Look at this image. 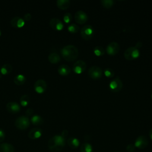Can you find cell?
<instances>
[{
    "mask_svg": "<svg viewBox=\"0 0 152 152\" xmlns=\"http://www.w3.org/2000/svg\"><path fill=\"white\" fill-rule=\"evenodd\" d=\"M148 144V140L147 137L144 135L138 136L134 142V145L136 148L139 149H144L145 148Z\"/></svg>",
    "mask_w": 152,
    "mask_h": 152,
    "instance_id": "obj_7",
    "label": "cell"
},
{
    "mask_svg": "<svg viewBox=\"0 0 152 152\" xmlns=\"http://www.w3.org/2000/svg\"><path fill=\"white\" fill-rule=\"evenodd\" d=\"M31 121L32 124L35 125H41L43 122V118L38 115H34L33 116H32L31 118Z\"/></svg>",
    "mask_w": 152,
    "mask_h": 152,
    "instance_id": "obj_24",
    "label": "cell"
},
{
    "mask_svg": "<svg viewBox=\"0 0 152 152\" xmlns=\"http://www.w3.org/2000/svg\"><path fill=\"white\" fill-rule=\"evenodd\" d=\"M94 30L90 25L84 26L80 31V34L84 40H90L93 36Z\"/></svg>",
    "mask_w": 152,
    "mask_h": 152,
    "instance_id": "obj_5",
    "label": "cell"
},
{
    "mask_svg": "<svg viewBox=\"0 0 152 152\" xmlns=\"http://www.w3.org/2000/svg\"><path fill=\"white\" fill-rule=\"evenodd\" d=\"M1 31L0 30V36H1Z\"/></svg>",
    "mask_w": 152,
    "mask_h": 152,
    "instance_id": "obj_40",
    "label": "cell"
},
{
    "mask_svg": "<svg viewBox=\"0 0 152 152\" xmlns=\"http://www.w3.org/2000/svg\"><path fill=\"white\" fill-rule=\"evenodd\" d=\"M141 46H142V43H141V42H138V43L136 44V45H135V47L137 48L138 49L140 48H141Z\"/></svg>",
    "mask_w": 152,
    "mask_h": 152,
    "instance_id": "obj_37",
    "label": "cell"
},
{
    "mask_svg": "<svg viewBox=\"0 0 152 152\" xmlns=\"http://www.w3.org/2000/svg\"><path fill=\"white\" fill-rule=\"evenodd\" d=\"M12 70V66L10 64H5L0 68V72L2 75H7L11 72Z\"/></svg>",
    "mask_w": 152,
    "mask_h": 152,
    "instance_id": "obj_22",
    "label": "cell"
},
{
    "mask_svg": "<svg viewBox=\"0 0 152 152\" xmlns=\"http://www.w3.org/2000/svg\"><path fill=\"white\" fill-rule=\"evenodd\" d=\"M74 18L77 23L80 24H83L86 23L88 20V16L85 12L81 10H79L75 12Z\"/></svg>",
    "mask_w": 152,
    "mask_h": 152,
    "instance_id": "obj_11",
    "label": "cell"
},
{
    "mask_svg": "<svg viewBox=\"0 0 152 152\" xmlns=\"http://www.w3.org/2000/svg\"><path fill=\"white\" fill-rule=\"evenodd\" d=\"M120 49L119 44L116 42H112L109 43L106 46V52L109 55H115L117 54Z\"/></svg>",
    "mask_w": 152,
    "mask_h": 152,
    "instance_id": "obj_8",
    "label": "cell"
},
{
    "mask_svg": "<svg viewBox=\"0 0 152 152\" xmlns=\"http://www.w3.org/2000/svg\"><path fill=\"white\" fill-rule=\"evenodd\" d=\"M68 131L66 129H64V130L62 131L61 135L65 138L68 135Z\"/></svg>",
    "mask_w": 152,
    "mask_h": 152,
    "instance_id": "obj_36",
    "label": "cell"
},
{
    "mask_svg": "<svg viewBox=\"0 0 152 152\" xmlns=\"http://www.w3.org/2000/svg\"><path fill=\"white\" fill-rule=\"evenodd\" d=\"M151 99H152V93H151Z\"/></svg>",
    "mask_w": 152,
    "mask_h": 152,
    "instance_id": "obj_41",
    "label": "cell"
},
{
    "mask_svg": "<svg viewBox=\"0 0 152 152\" xmlns=\"http://www.w3.org/2000/svg\"><path fill=\"white\" fill-rule=\"evenodd\" d=\"M79 26L74 23H72L70 24L68 26V30L69 32H70L71 33H76L79 30Z\"/></svg>",
    "mask_w": 152,
    "mask_h": 152,
    "instance_id": "obj_28",
    "label": "cell"
},
{
    "mask_svg": "<svg viewBox=\"0 0 152 152\" xmlns=\"http://www.w3.org/2000/svg\"><path fill=\"white\" fill-rule=\"evenodd\" d=\"M63 19H64V21L65 23L68 24V23H69L71 20H72V15L71 13H69V12H66L64 14V17H63Z\"/></svg>",
    "mask_w": 152,
    "mask_h": 152,
    "instance_id": "obj_31",
    "label": "cell"
},
{
    "mask_svg": "<svg viewBox=\"0 0 152 152\" xmlns=\"http://www.w3.org/2000/svg\"><path fill=\"white\" fill-rule=\"evenodd\" d=\"M31 18V15L30 13H26L24 15V21H29L30 20Z\"/></svg>",
    "mask_w": 152,
    "mask_h": 152,
    "instance_id": "obj_33",
    "label": "cell"
},
{
    "mask_svg": "<svg viewBox=\"0 0 152 152\" xmlns=\"http://www.w3.org/2000/svg\"><path fill=\"white\" fill-rule=\"evenodd\" d=\"M48 60L52 64H56L60 61L61 57L58 53L52 52L48 56Z\"/></svg>",
    "mask_w": 152,
    "mask_h": 152,
    "instance_id": "obj_21",
    "label": "cell"
},
{
    "mask_svg": "<svg viewBox=\"0 0 152 152\" xmlns=\"http://www.w3.org/2000/svg\"><path fill=\"white\" fill-rule=\"evenodd\" d=\"M2 77V74H1V73L0 72V78H1Z\"/></svg>",
    "mask_w": 152,
    "mask_h": 152,
    "instance_id": "obj_39",
    "label": "cell"
},
{
    "mask_svg": "<svg viewBox=\"0 0 152 152\" xmlns=\"http://www.w3.org/2000/svg\"><path fill=\"white\" fill-rule=\"evenodd\" d=\"M149 136H150V139L152 140V128L150 130V132H149Z\"/></svg>",
    "mask_w": 152,
    "mask_h": 152,
    "instance_id": "obj_38",
    "label": "cell"
},
{
    "mask_svg": "<svg viewBox=\"0 0 152 152\" xmlns=\"http://www.w3.org/2000/svg\"><path fill=\"white\" fill-rule=\"evenodd\" d=\"M86 64L84 61L78 60L76 61L72 66V69L75 73L80 74L83 72L86 69Z\"/></svg>",
    "mask_w": 152,
    "mask_h": 152,
    "instance_id": "obj_10",
    "label": "cell"
},
{
    "mask_svg": "<svg viewBox=\"0 0 152 152\" xmlns=\"http://www.w3.org/2000/svg\"><path fill=\"white\" fill-rule=\"evenodd\" d=\"M135 148V147L134 145V144H128L127 146H126V150L128 151L129 152H132L134 151Z\"/></svg>",
    "mask_w": 152,
    "mask_h": 152,
    "instance_id": "obj_32",
    "label": "cell"
},
{
    "mask_svg": "<svg viewBox=\"0 0 152 152\" xmlns=\"http://www.w3.org/2000/svg\"><path fill=\"white\" fill-rule=\"evenodd\" d=\"M58 73L61 75L66 76V75H68L70 73L71 69L67 65L63 64V65H60L58 67Z\"/></svg>",
    "mask_w": 152,
    "mask_h": 152,
    "instance_id": "obj_17",
    "label": "cell"
},
{
    "mask_svg": "<svg viewBox=\"0 0 152 152\" xmlns=\"http://www.w3.org/2000/svg\"><path fill=\"white\" fill-rule=\"evenodd\" d=\"M140 55L139 49L135 46H131L126 49L124 52V57L126 59L131 61L138 58Z\"/></svg>",
    "mask_w": 152,
    "mask_h": 152,
    "instance_id": "obj_3",
    "label": "cell"
},
{
    "mask_svg": "<svg viewBox=\"0 0 152 152\" xmlns=\"http://www.w3.org/2000/svg\"><path fill=\"white\" fill-rule=\"evenodd\" d=\"M15 126L19 129H26L30 125V121L27 116H20L15 121Z\"/></svg>",
    "mask_w": 152,
    "mask_h": 152,
    "instance_id": "obj_4",
    "label": "cell"
},
{
    "mask_svg": "<svg viewBox=\"0 0 152 152\" xmlns=\"http://www.w3.org/2000/svg\"><path fill=\"white\" fill-rule=\"evenodd\" d=\"M30 102V97L27 94H23L20 99V103L21 106H26Z\"/></svg>",
    "mask_w": 152,
    "mask_h": 152,
    "instance_id": "obj_26",
    "label": "cell"
},
{
    "mask_svg": "<svg viewBox=\"0 0 152 152\" xmlns=\"http://www.w3.org/2000/svg\"><path fill=\"white\" fill-rule=\"evenodd\" d=\"M26 77L23 74H17L14 78V83L15 84L18 85V86L23 84L26 82Z\"/></svg>",
    "mask_w": 152,
    "mask_h": 152,
    "instance_id": "obj_23",
    "label": "cell"
},
{
    "mask_svg": "<svg viewBox=\"0 0 152 152\" xmlns=\"http://www.w3.org/2000/svg\"><path fill=\"white\" fill-rule=\"evenodd\" d=\"M93 52H94V53L96 56H102L104 54L105 50H104V49H103V48L102 46H96L94 48Z\"/></svg>",
    "mask_w": 152,
    "mask_h": 152,
    "instance_id": "obj_27",
    "label": "cell"
},
{
    "mask_svg": "<svg viewBox=\"0 0 152 152\" xmlns=\"http://www.w3.org/2000/svg\"><path fill=\"white\" fill-rule=\"evenodd\" d=\"M49 25L53 29L58 31L62 30L64 28V24L58 18H52L50 19Z\"/></svg>",
    "mask_w": 152,
    "mask_h": 152,
    "instance_id": "obj_13",
    "label": "cell"
},
{
    "mask_svg": "<svg viewBox=\"0 0 152 152\" xmlns=\"http://www.w3.org/2000/svg\"><path fill=\"white\" fill-rule=\"evenodd\" d=\"M102 5L105 8H110L114 5V1L113 0H102L101 1Z\"/></svg>",
    "mask_w": 152,
    "mask_h": 152,
    "instance_id": "obj_29",
    "label": "cell"
},
{
    "mask_svg": "<svg viewBox=\"0 0 152 152\" xmlns=\"http://www.w3.org/2000/svg\"><path fill=\"white\" fill-rule=\"evenodd\" d=\"M10 23L15 28H21L24 26L25 21L20 17H14L11 20Z\"/></svg>",
    "mask_w": 152,
    "mask_h": 152,
    "instance_id": "obj_15",
    "label": "cell"
},
{
    "mask_svg": "<svg viewBox=\"0 0 152 152\" xmlns=\"http://www.w3.org/2000/svg\"><path fill=\"white\" fill-rule=\"evenodd\" d=\"M109 87L112 91L118 92L122 89V82L119 78H115L110 81Z\"/></svg>",
    "mask_w": 152,
    "mask_h": 152,
    "instance_id": "obj_12",
    "label": "cell"
},
{
    "mask_svg": "<svg viewBox=\"0 0 152 152\" xmlns=\"http://www.w3.org/2000/svg\"><path fill=\"white\" fill-rule=\"evenodd\" d=\"M67 144L71 148L74 149L78 147L80 144L79 140L75 137H69L67 140Z\"/></svg>",
    "mask_w": 152,
    "mask_h": 152,
    "instance_id": "obj_20",
    "label": "cell"
},
{
    "mask_svg": "<svg viewBox=\"0 0 152 152\" xmlns=\"http://www.w3.org/2000/svg\"><path fill=\"white\" fill-rule=\"evenodd\" d=\"M47 88L46 82L43 79L37 80L34 84V89L37 93H43Z\"/></svg>",
    "mask_w": 152,
    "mask_h": 152,
    "instance_id": "obj_9",
    "label": "cell"
},
{
    "mask_svg": "<svg viewBox=\"0 0 152 152\" xmlns=\"http://www.w3.org/2000/svg\"><path fill=\"white\" fill-rule=\"evenodd\" d=\"M57 7L62 10H66L70 6V1L69 0H58L56 1Z\"/></svg>",
    "mask_w": 152,
    "mask_h": 152,
    "instance_id": "obj_19",
    "label": "cell"
},
{
    "mask_svg": "<svg viewBox=\"0 0 152 152\" xmlns=\"http://www.w3.org/2000/svg\"><path fill=\"white\" fill-rule=\"evenodd\" d=\"M0 152H14V147L11 144L2 143L0 144Z\"/></svg>",
    "mask_w": 152,
    "mask_h": 152,
    "instance_id": "obj_18",
    "label": "cell"
},
{
    "mask_svg": "<svg viewBox=\"0 0 152 152\" xmlns=\"http://www.w3.org/2000/svg\"><path fill=\"white\" fill-rule=\"evenodd\" d=\"M61 53L64 59L71 62L77 58L78 55V50L76 46L69 45L61 48Z\"/></svg>",
    "mask_w": 152,
    "mask_h": 152,
    "instance_id": "obj_1",
    "label": "cell"
},
{
    "mask_svg": "<svg viewBox=\"0 0 152 152\" xmlns=\"http://www.w3.org/2000/svg\"><path fill=\"white\" fill-rule=\"evenodd\" d=\"M33 110L31 109V108H28V109H27V110H26V115L27 116H30V115H33Z\"/></svg>",
    "mask_w": 152,
    "mask_h": 152,
    "instance_id": "obj_35",
    "label": "cell"
},
{
    "mask_svg": "<svg viewBox=\"0 0 152 152\" xmlns=\"http://www.w3.org/2000/svg\"><path fill=\"white\" fill-rule=\"evenodd\" d=\"M104 74L106 77H108V78H111L113 77L115 75V72L113 71V69H112V68H106L105 69V70L104 71Z\"/></svg>",
    "mask_w": 152,
    "mask_h": 152,
    "instance_id": "obj_30",
    "label": "cell"
},
{
    "mask_svg": "<svg viewBox=\"0 0 152 152\" xmlns=\"http://www.w3.org/2000/svg\"><path fill=\"white\" fill-rule=\"evenodd\" d=\"M6 108L8 112L12 113H17L20 110V106L19 104L15 102H10L7 103L6 105Z\"/></svg>",
    "mask_w": 152,
    "mask_h": 152,
    "instance_id": "obj_14",
    "label": "cell"
},
{
    "mask_svg": "<svg viewBox=\"0 0 152 152\" xmlns=\"http://www.w3.org/2000/svg\"><path fill=\"white\" fill-rule=\"evenodd\" d=\"M65 144V140L64 137L59 135H56L50 138L48 141V147L53 152L61 151Z\"/></svg>",
    "mask_w": 152,
    "mask_h": 152,
    "instance_id": "obj_2",
    "label": "cell"
},
{
    "mask_svg": "<svg viewBox=\"0 0 152 152\" xmlns=\"http://www.w3.org/2000/svg\"><path fill=\"white\" fill-rule=\"evenodd\" d=\"M102 69L97 66H92L88 70V76L93 80L99 79L102 76Z\"/></svg>",
    "mask_w": 152,
    "mask_h": 152,
    "instance_id": "obj_6",
    "label": "cell"
},
{
    "mask_svg": "<svg viewBox=\"0 0 152 152\" xmlns=\"http://www.w3.org/2000/svg\"><path fill=\"white\" fill-rule=\"evenodd\" d=\"M5 139V132L2 129H0V142H2Z\"/></svg>",
    "mask_w": 152,
    "mask_h": 152,
    "instance_id": "obj_34",
    "label": "cell"
},
{
    "mask_svg": "<svg viewBox=\"0 0 152 152\" xmlns=\"http://www.w3.org/2000/svg\"><path fill=\"white\" fill-rule=\"evenodd\" d=\"M80 152H93V147L90 144L85 142L81 145Z\"/></svg>",
    "mask_w": 152,
    "mask_h": 152,
    "instance_id": "obj_25",
    "label": "cell"
},
{
    "mask_svg": "<svg viewBox=\"0 0 152 152\" xmlns=\"http://www.w3.org/2000/svg\"><path fill=\"white\" fill-rule=\"evenodd\" d=\"M42 134V129L39 128H34L28 132V136L31 140H36L41 137Z\"/></svg>",
    "mask_w": 152,
    "mask_h": 152,
    "instance_id": "obj_16",
    "label": "cell"
}]
</instances>
